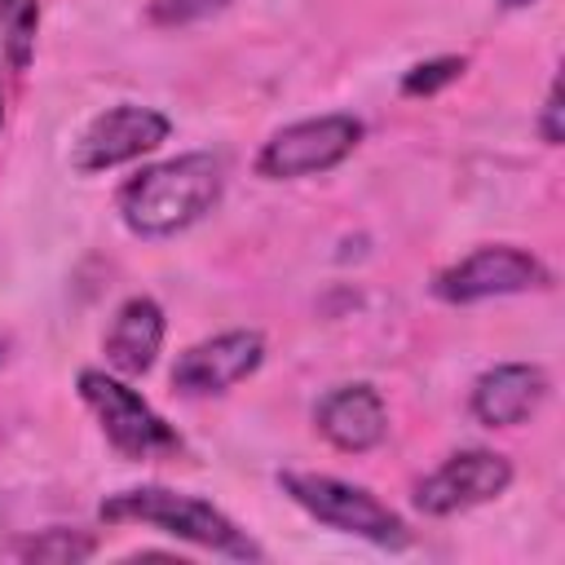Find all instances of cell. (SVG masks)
I'll use <instances>...</instances> for the list:
<instances>
[{"instance_id":"obj_5","label":"cell","mask_w":565,"mask_h":565,"mask_svg":"<svg viewBox=\"0 0 565 565\" xmlns=\"http://www.w3.org/2000/svg\"><path fill=\"white\" fill-rule=\"evenodd\" d=\"M366 137V124L358 115L331 110V115H313V119H296L287 128H278L260 154H256V172L265 181H300V177H318L340 168Z\"/></svg>"},{"instance_id":"obj_13","label":"cell","mask_w":565,"mask_h":565,"mask_svg":"<svg viewBox=\"0 0 565 565\" xmlns=\"http://www.w3.org/2000/svg\"><path fill=\"white\" fill-rule=\"evenodd\" d=\"M40 35V0H0V53L9 71H26Z\"/></svg>"},{"instance_id":"obj_12","label":"cell","mask_w":565,"mask_h":565,"mask_svg":"<svg viewBox=\"0 0 565 565\" xmlns=\"http://www.w3.org/2000/svg\"><path fill=\"white\" fill-rule=\"evenodd\" d=\"M163 335H168L163 305L154 296H128L102 335L106 366L115 375H146L163 349Z\"/></svg>"},{"instance_id":"obj_15","label":"cell","mask_w":565,"mask_h":565,"mask_svg":"<svg viewBox=\"0 0 565 565\" xmlns=\"http://www.w3.org/2000/svg\"><path fill=\"white\" fill-rule=\"evenodd\" d=\"M468 71V57L463 53H441V57H424V62H415V66H406L402 71V97H433V93H441L446 84H455L459 75Z\"/></svg>"},{"instance_id":"obj_14","label":"cell","mask_w":565,"mask_h":565,"mask_svg":"<svg viewBox=\"0 0 565 565\" xmlns=\"http://www.w3.org/2000/svg\"><path fill=\"white\" fill-rule=\"evenodd\" d=\"M93 552H97V539H93V534H84V530H62V525H53V530L31 534V539L18 543V556H22V561H44V565H79V561H88Z\"/></svg>"},{"instance_id":"obj_6","label":"cell","mask_w":565,"mask_h":565,"mask_svg":"<svg viewBox=\"0 0 565 565\" xmlns=\"http://www.w3.org/2000/svg\"><path fill=\"white\" fill-rule=\"evenodd\" d=\"M547 282H552V274L534 252L512 247V243H486V247H472L463 260L446 265L433 278V296L446 305H477V300H494V296L539 291Z\"/></svg>"},{"instance_id":"obj_2","label":"cell","mask_w":565,"mask_h":565,"mask_svg":"<svg viewBox=\"0 0 565 565\" xmlns=\"http://www.w3.org/2000/svg\"><path fill=\"white\" fill-rule=\"evenodd\" d=\"M97 516L106 525H150L168 539L194 543L212 556H230V561H265L260 543L234 521L225 516L216 503L199 499V494H181L168 486H132V490H115L102 499Z\"/></svg>"},{"instance_id":"obj_16","label":"cell","mask_w":565,"mask_h":565,"mask_svg":"<svg viewBox=\"0 0 565 565\" xmlns=\"http://www.w3.org/2000/svg\"><path fill=\"white\" fill-rule=\"evenodd\" d=\"M230 0H146V22L150 26H190V22H203L212 13H221Z\"/></svg>"},{"instance_id":"obj_3","label":"cell","mask_w":565,"mask_h":565,"mask_svg":"<svg viewBox=\"0 0 565 565\" xmlns=\"http://www.w3.org/2000/svg\"><path fill=\"white\" fill-rule=\"evenodd\" d=\"M278 490H282L300 512H309L318 525H331V530H340V534H353V539H366V543L393 547V552L411 543L406 521H402L384 499H375L366 486H353V481L331 477V472L282 468V472H278Z\"/></svg>"},{"instance_id":"obj_4","label":"cell","mask_w":565,"mask_h":565,"mask_svg":"<svg viewBox=\"0 0 565 565\" xmlns=\"http://www.w3.org/2000/svg\"><path fill=\"white\" fill-rule=\"evenodd\" d=\"M79 384V397L84 406L93 411L102 437L124 455V459H172L181 455V433L115 371H102V366H84L75 375Z\"/></svg>"},{"instance_id":"obj_1","label":"cell","mask_w":565,"mask_h":565,"mask_svg":"<svg viewBox=\"0 0 565 565\" xmlns=\"http://www.w3.org/2000/svg\"><path fill=\"white\" fill-rule=\"evenodd\" d=\"M225 190V163L212 150H190L141 168L115 194L119 221L137 238H172L203 221Z\"/></svg>"},{"instance_id":"obj_20","label":"cell","mask_w":565,"mask_h":565,"mask_svg":"<svg viewBox=\"0 0 565 565\" xmlns=\"http://www.w3.org/2000/svg\"><path fill=\"white\" fill-rule=\"evenodd\" d=\"M0 358H4V340H0Z\"/></svg>"},{"instance_id":"obj_17","label":"cell","mask_w":565,"mask_h":565,"mask_svg":"<svg viewBox=\"0 0 565 565\" xmlns=\"http://www.w3.org/2000/svg\"><path fill=\"white\" fill-rule=\"evenodd\" d=\"M561 79H552L547 84V102H543V110H539V137L547 141V146H561L565 141V128H561Z\"/></svg>"},{"instance_id":"obj_9","label":"cell","mask_w":565,"mask_h":565,"mask_svg":"<svg viewBox=\"0 0 565 565\" xmlns=\"http://www.w3.org/2000/svg\"><path fill=\"white\" fill-rule=\"evenodd\" d=\"M260 362H265V335L252 327H234L181 349L172 362V388L185 397H216L243 384L247 375H256Z\"/></svg>"},{"instance_id":"obj_7","label":"cell","mask_w":565,"mask_h":565,"mask_svg":"<svg viewBox=\"0 0 565 565\" xmlns=\"http://www.w3.org/2000/svg\"><path fill=\"white\" fill-rule=\"evenodd\" d=\"M172 132V119L154 106H137V102H119L102 115L88 119V128L79 132L75 150H71V168L79 177L93 172H110L119 163H132L150 150H159Z\"/></svg>"},{"instance_id":"obj_11","label":"cell","mask_w":565,"mask_h":565,"mask_svg":"<svg viewBox=\"0 0 565 565\" xmlns=\"http://www.w3.org/2000/svg\"><path fill=\"white\" fill-rule=\"evenodd\" d=\"M547 397V371L534 362H499L477 375L468 393V411L486 428H516L525 424Z\"/></svg>"},{"instance_id":"obj_19","label":"cell","mask_w":565,"mask_h":565,"mask_svg":"<svg viewBox=\"0 0 565 565\" xmlns=\"http://www.w3.org/2000/svg\"><path fill=\"white\" fill-rule=\"evenodd\" d=\"M499 4H503V9H530L534 0H499Z\"/></svg>"},{"instance_id":"obj_18","label":"cell","mask_w":565,"mask_h":565,"mask_svg":"<svg viewBox=\"0 0 565 565\" xmlns=\"http://www.w3.org/2000/svg\"><path fill=\"white\" fill-rule=\"evenodd\" d=\"M4 110H9V88H4V71H0V124H4Z\"/></svg>"},{"instance_id":"obj_10","label":"cell","mask_w":565,"mask_h":565,"mask_svg":"<svg viewBox=\"0 0 565 565\" xmlns=\"http://www.w3.org/2000/svg\"><path fill=\"white\" fill-rule=\"evenodd\" d=\"M313 428L322 441H331L344 455H366L388 437V406L375 384L353 380L335 384L313 406Z\"/></svg>"},{"instance_id":"obj_8","label":"cell","mask_w":565,"mask_h":565,"mask_svg":"<svg viewBox=\"0 0 565 565\" xmlns=\"http://www.w3.org/2000/svg\"><path fill=\"white\" fill-rule=\"evenodd\" d=\"M512 486V459L499 450H459L450 459H441L419 486H415V508L424 516H455L468 512L477 503L499 499Z\"/></svg>"}]
</instances>
